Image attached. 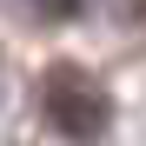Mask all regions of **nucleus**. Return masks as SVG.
<instances>
[{
	"mask_svg": "<svg viewBox=\"0 0 146 146\" xmlns=\"http://www.w3.org/2000/svg\"><path fill=\"white\" fill-rule=\"evenodd\" d=\"M27 7L40 13V20H73V13H86L93 0H27Z\"/></svg>",
	"mask_w": 146,
	"mask_h": 146,
	"instance_id": "obj_2",
	"label": "nucleus"
},
{
	"mask_svg": "<svg viewBox=\"0 0 146 146\" xmlns=\"http://www.w3.org/2000/svg\"><path fill=\"white\" fill-rule=\"evenodd\" d=\"M40 113H46V126L66 133V139H100V133L113 126L106 86L93 80L80 60H53V66L40 73Z\"/></svg>",
	"mask_w": 146,
	"mask_h": 146,
	"instance_id": "obj_1",
	"label": "nucleus"
},
{
	"mask_svg": "<svg viewBox=\"0 0 146 146\" xmlns=\"http://www.w3.org/2000/svg\"><path fill=\"white\" fill-rule=\"evenodd\" d=\"M126 13H133V20H146V0H126Z\"/></svg>",
	"mask_w": 146,
	"mask_h": 146,
	"instance_id": "obj_3",
	"label": "nucleus"
}]
</instances>
